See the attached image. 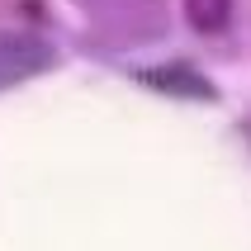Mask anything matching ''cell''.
I'll return each mask as SVG.
<instances>
[{"instance_id":"277c9868","label":"cell","mask_w":251,"mask_h":251,"mask_svg":"<svg viewBox=\"0 0 251 251\" xmlns=\"http://www.w3.org/2000/svg\"><path fill=\"white\" fill-rule=\"evenodd\" d=\"M185 19L199 33H223L232 24V0H185Z\"/></svg>"},{"instance_id":"5b68a950","label":"cell","mask_w":251,"mask_h":251,"mask_svg":"<svg viewBox=\"0 0 251 251\" xmlns=\"http://www.w3.org/2000/svg\"><path fill=\"white\" fill-rule=\"evenodd\" d=\"M242 138L251 142V114H242Z\"/></svg>"},{"instance_id":"7a4b0ae2","label":"cell","mask_w":251,"mask_h":251,"mask_svg":"<svg viewBox=\"0 0 251 251\" xmlns=\"http://www.w3.org/2000/svg\"><path fill=\"white\" fill-rule=\"evenodd\" d=\"M57 67V48L33 28H0V90L24 85Z\"/></svg>"},{"instance_id":"3957f363","label":"cell","mask_w":251,"mask_h":251,"mask_svg":"<svg viewBox=\"0 0 251 251\" xmlns=\"http://www.w3.org/2000/svg\"><path fill=\"white\" fill-rule=\"evenodd\" d=\"M133 76H138L147 90L171 95V100H204V104H213V100H218V85H213L209 76L195 67V62H185V57L161 62V67H138Z\"/></svg>"},{"instance_id":"6da1fadb","label":"cell","mask_w":251,"mask_h":251,"mask_svg":"<svg viewBox=\"0 0 251 251\" xmlns=\"http://www.w3.org/2000/svg\"><path fill=\"white\" fill-rule=\"evenodd\" d=\"M90 19V33L109 48H147L171 33L166 0H76Z\"/></svg>"}]
</instances>
